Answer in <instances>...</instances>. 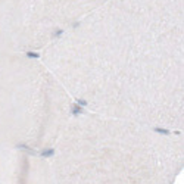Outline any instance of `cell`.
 Returning a JSON list of instances; mask_svg holds the SVG:
<instances>
[{
	"instance_id": "3",
	"label": "cell",
	"mask_w": 184,
	"mask_h": 184,
	"mask_svg": "<svg viewBox=\"0 0 184 184\" xmlns=\"http://www.w3.org/2000/svg\"><path fill=\"white\" fill-rule=\"evenodd\" d=\"M0 184H56L47 156L16 149L0 152Z\"/></svg>"
},
{
	"instance_id": "1",
	"label": "cell",
	"mask_w": 184,
	"mask_h": 184,
	"mask_svg": "<svg viewBox=\"0 0 184 184\" xmlns=\"http://www.w3.org/2000/svg\"><path fill=\"white\" fill-rule=\"evenodd\" d=\"M49 159L56 184H174L183 141L171 130L81 111Z\"/></svg>"
},
{
	"instance_id": "2",
	"label": "cell",
	"mask_w": 184,
	"mask_h": 184,
	"mask_svg": "<svg viewBox=\"0 0 184 184\" xmlns=\"http://www.w3.org/2000/svg\"><path fill=\"white\" fill-rule=\"evenodd\" d=\"M53 83L22 60L0 56V144L44 153L47 138L57 136L60 113Z\"/></svg>"
}]
</instances>
